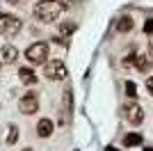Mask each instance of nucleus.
Instances as JSON below:
<instances>
[{"instance_id": "nucleus-1", "label": "nucleus", "mask_w": 153, "mask_h": 151, "mask_svg": "<svg viewBox=\"0 0 153 151\" xmlns=\"http://www.w3.org/2000/svg\"><path fill=\"white\" fill-rule=\"evenodd\" d=\"M62 14V5L57 0H39L34 5V19L41 23H55Z\"/></svg>"}, {"instance_id": "nucleus-2", "label": "nucleus", "mask_w": 153, "mask_h": 151, "mask_svg": "<svg viewBox=\"0 0 153 151\" xmlns=\"http://www.w3.org/2000/svg\"><path fill=\"white\" fill-rule=\"evenodd\" d=\"M25 57H27L30 64H46L48 62V60H46V57H48V44H46V41H37V44L27 46Z\"/></svg>"}, {"instance_id": "nucleus-3", "label": "nucleus", "mask_w": 153, "mask_h": 151, "mask_svg": "<svg viewBox=\"0 0 153 151\" xmlns=\"http://www.w3.org/2000/svg\"><path fill=\"white\" fill-rule=\"evenodd\" d=\"M44 76L48 80H64L69 76V69L64 67L62 60H51V62L44 64Z\"/></svg>"}, {"instance_id": "nucleus-4", "label": "nucleus", "mask_w": 153, "mask_h": 151, "mask_svg": "<svg viewBox=\"0 0 153 151\" xmlns=\"http://www.w3.org/2000/svg\"><path fill=\"white\" fill-rule=\"evenodd\" d=\"M21 28H23L21 19H16V16H0V32L5 37H16L21 32Z\"/></svg>"}, {"instance_id": "nucleus-5", "label": "nucleus", "mask_w": 153, "mask_h": 151, "mask_svg": "<svg viewBox=\"0 0 153 151\" xmlns=\"http://www.w3.org/2000/svg\"><path fill=\"white\" fill-rule=\"evenodd\" d=\"M19 110L23 114H34L39 110V96L34 94V92L23 94V96H21V101H19Z\"/></svg>"}, {"instance_id": "nucleus-6", "label": "nucleus", "mask_w": 153, "mask_h": 151, "mask_svg": "<svg viewBox=\"0 0 153 151\" xmlns=\"http://www.w3.org/2000/svg\"><path fill=\"white\" fill-rule=\"evenodd\" d=\"M123 112H126L128 124H133V126H140L142 121H144V110H142V105H137V103H128Z\"/></svg>"}, {"instance_id": "nucleus-7", "label": "nucleus", "mask_w": 153, "mask_h": 151, "mask_svg": "<svg viewBox=\"0 0 153 151\" xmlns=\"http://www.w3.org/2000/svg\"><path fill=\"white\" fill-rule=\"evenodd\" d=\"M16 57H19V48H16V46L5 44L2 48H0V62L2 64H14Z\"/></svg>"}, {"instance_id": "nucleus-8", "label": "nucleus", "mask_w": 153, "mask_h": 151, "mask_svg": "<svg viewBox=\"0 0 153 151\" xmlns=\"http://www.w3.org/2000/svg\"><path fill=\"white\" fill-rule=\"evenodd\" d=\"M71 89H66L64 92V108H62V119H59V124H69V117H71V112H73V101H71Z\"/></svg>"}, {"instance_id": "nucleus-9", "label": "nucleus", "mask_w": 153, "mask_h": 151, "mask_svg": "<svg viewBox=\"0 0 153 151\" xmlns=\"http://www.w3.org/2000/svg\"><path fill=\"white\" fill-rule=\"evenodd\" d=\"M55 131V124L51 119H39L37 124V135L39 138H51V133Z\"/></svg>"}, {"instance_id": "nucleus-10", "label": "nucleus", "mask_w": 153, "mask_h": 151, "mask_svg": "<svg viewBox=\"0 0 153 151\" xmlns=\"http://www.w3.org/2000/svg\"><path fill=\"white\" fill-rule=\"evenodd\" d=\"M76 30H78V23H73V21H62V23L57 25V34L59 37H71Z\"/></svg>"}, {"instance_id": "nucleus-11", "label": "nucleus", "mask_w": 153, "mask_h": 151, "mask_svg": "<svg viewBox=\"0 0 153 151\" xmlns=\"http://www.w3.org/2000/svg\"><path fill=\"white\" fill-rule=\"evenodd\" d=\"M19 80L23 85H34L37 82V73L32 69H27V67H23V69H19Z\"/></svg>"}, {"instance_id": "nucleus-12", "label": "nucleus", "mask_w": 153, "mask_h": 151, "mask_svg": "<svg viewBox=\"0 0 153 151\" xmlns=\"http://www.w3.org/2000/svg\"><path fill=\"white\" fill-rule=\"evenodd\" d=\"M135 64H137V69H140L142 73L151 71V67H153V62H151V57H149V55H137V57H135Z\"/></svg>"}, {"instance_id": "nucleus-13", "label": "nucleus", "mask_w": 153, "mask_h": 151, "mask_svg": "<svg viewBox=\"0 0 153 151\" xmlns=\"http://www.w3.org/2000/svg\"><path fill=\"white\" fill-rule=\"evenodd\" d=\"M133 16H130V14H128V16H121V19H119V23H117V30L119 32H130L133 30Z\"/></svg>"}, {"instance_id": "nucleus-14", "label": "nucleus", "mask_w": 153, "mask_h": 151, "mask_svg": "<svg viewBox=\"0 0 153 151\" xmlns=\"http://www.w3.org/2000/svg\"><path fill=\"white\" fill-rule=\"evenodd\" d=\"M123 144L126 147H140L142 144V135L140 133H128L126 138H123Z\"/></svg>"}, {"instance_id": "nucleus-15", "label": "nucleus", "mask_w": 153, "mask_h": 151, "mask_svg": "<svg viewBox=\"0 0 153 151\" xmlns=\"http://www.w3.org/2000/svg\"><path fill=\"white\" fill-rule=\"evenodd\" d=\"M19 140V128L16 126H9V135H7V144H14Z\"/></svg>"}, {"instance_id": "nucleus-16", "label": "nucleus", "mask_w": 153, "mask_h": 151, "mask_svg": "<svg viewBox=\"0 0 153 151\" xmlns=\"http://www.w3.org/2000/svg\"><path fill=\"white\" fill-rule=\"evenodd\" d=\"M126 94H128V99H135V96H137V87H135V82H130V80L126 82Z\"/></svg>"}, {"instance_id": "nucleus-17", "label": "nucleus", "mask_w": 153, "mask_h": 151, "mask_svg": "<svg viewBox=\"0 0 153 151\" xmlns=\"http://www.w3.org/2000/svg\"><path fill=\"white\" fill-rule=\"evenodd\" d=\"M135 57H137V55H133V53H130V55H126V57L121 60V64H123V67H133V64H135Z\"/></svg>"}, {"instance_id": "nucleus-18", "label": "nucleus", "mask_w": 153, "mask_h": 151, "mask_svg": "<svg viewBox=\"0 0 153 151\" xmlns=\"http://www.w3.org/2000/svg\"><path fill=\"white\" fill-rule=\"evenodd\" d=\"M144 32H146V34H153V19L144 21Z\"/></svg>"}, {"instance_id": "nucleus-19", "label": "nucleus", "mask_w": 153, "mask_h": 151, "mask_svg": "<svg viewBox=\"0 0 153 151\" xmlns=\"http://www.w3.org/2000/svg\"><path fill=\"white\" fill-rule=\"evenodd\" d=\"M146 92H149V94L153 96V76H151V78L146 80Z\"/></svg>"}, {"instance_id": "nucleus-20", "label": "nucleus", "mask_w": 153, "mask_h": 151, "mask_svg": "<svg viewBox=\"0 0 153 151\" xmlns=\"http://www.w3.org/2000/svg\"><path fill=\"white\" fill-rule=\"evenodd\" d=\"M73 7V0H64V5H62V9H71Z\"/></svg>"}, {"instance_id": "nucleus-21", "label": "nucleus", "mask_w": 153, "mask_h": 151, "mask_svg": "<svg viewBox=\"0 0 153 151\" xmlns=\"http://www.w3.org/2000/svg\"><path fill=\"white\" fill-rule=\"evenodd\" d=\"M12 5H21V2H25V0H9Z\"/></svg>"}, {"instance_id": "nucleus-22", "label": "nucleus", "mask_w": 153, "mask_h": 151, "mask_svg": "<svg viewBox=\"0 0 153 151\" xmlns=\"http://www.w3.org/2000/svg\"><path fill=\"white\" fill-rule=\"evenodd\" d=\"M105 151H119V149H117V147H108Z\"/></svg>"}, {"instance_id": "nucleus-23", "label": "nucleus", "mask_w": 153, "mask_h": 151, "mask_svg": "<svg viewBox=\"0 0 153 151\" xmlns=\"http://www.w3.org/2000/svg\"><path fill=\"white\" fill-rule=\"evenodd\" d=\"M144 151H153V147H146V149H144Z\"/></svg>"}, {"instance_id": "nucleus-24", "label": "nucleus", "mask_w": 153, "mask_h": 151, "mask_svg": "<svg viewBox=\"0 0 153 151\" xmlns=\"http://www.w3.org/2000/svg\"><path fill=\"white\" fill-rule=\"evenodd\" d=\"M23 151H32V149H23Z\"/></svg>"}, {"instance_id": "nucleus-25", "label": "nucleus", "mask_w": 153, "mask_h": 151, "mask_svg": "<svg viewBox=\"0 0 153 151\" xmlns=\"http://www.w3.org/2000/svg\"><path fill=\"white\" fill-rule=\"evenodd\" d=\"M151 46H153V41H151Z\"/></svg>"}]
</instances>
